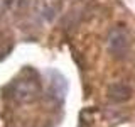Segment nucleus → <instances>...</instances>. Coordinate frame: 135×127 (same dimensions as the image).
<instances>
[{
  "mask_svg": "<svg viewBox=\"0 0 135 127\" xmlns=\"http://www.w3.org/2000/svg\"><path fill=\"white\" fill-rule=\"evenodd\" d=\"M108 97L115 102H127L132 97V88L127 83H112L108 87Z\"/></svg>",
  "mask_w": 135,
  "mask_h": 127,
  "instance_id": "3",
  "label": "nucleus"
},
{
  "mask_svg": "<svg viewBox=\"0 0 135 127\" xmlns=\"http://www.w3.org/2000/svg\"><path fill=\"white\" fill-rule=\"evenodd\" d=\"M39 93V85L36 80L24 78L12 83V97L19 102H31Z\"/></svg>",
  "mask_w": 135,
  "mask_h": 127,
  "instance_id": "2",
  "label": "nucleus"
},
{
  "mask_svg": "<svg viewBox=\"0 0 135 127\" xmlns=\"http://www.w3.org/2000/svg\"><path fill=\"white\" fill-rule=\"evenodd\" d=\"M107 48L108 53L112 54L115 59H122L128 54L130 51V37L123 27H113L108 32V39H107Z\"/></svg>",
  "mask_w": 135,
  "mask_h": 127,
  "instance_id": "1",
  "label": "nucleus"
}]
</instances>
